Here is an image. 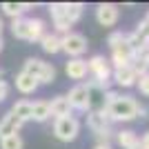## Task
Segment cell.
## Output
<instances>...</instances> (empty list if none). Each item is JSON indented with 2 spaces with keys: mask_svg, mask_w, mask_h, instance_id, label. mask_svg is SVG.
<instances>
[{
  "mask_svg": "<svg viewBox=\"0 0 149 149\" xmlns=\"http://www.w3.org/2000/svg\"><path fill=\"white\" fill-rule=\"evenodd\" d=\"M49 116H51L49 100H36V102H31V120H36V123H45Z\"/></svg>",
  "mask_w": 149,
  "mask_h": 149,
  "instance_id": "obj_18",
  "label": "cell"
},
{
  "mask_svg": "<svg viewBox=\"0 0 149 149\" xmlns=\"http://www.w3.org/2000/svg\"><path fill=\"white\" fill-rule=\"evenodd\" d=\"M29 7L31 5H22V2H2L0 9H2L5 16H9L11 20H16V18H22V13H25Z\"/></svg>",
  "mask_w": 149,
  "mask_h": 149,
  "instance_id": "obj_19",
  "label": "cell"
},
{
  "mask_svg": "<svg viewBox=\"0 0 149 149\" xmlns=\"http://www.w3.org/2000/svg\"><path fill=\"white\" fill-rule=\"evenodd\" d=\"M147 116V109L145 107H138V118H145Z\"/></svg>",
  "mask_w": 149,
  "mask_h": 149,
  "instance_id": "obj_29",
  "label": "cell"
},
{
  "mask_svg": "<svg viewBox=\"0 0 149 149\" xmlns=\"http://www.w3.org/2000/svg\"><path fill=\"white\" fill-rule=\"evenodd\" d=\"M22 71L33 76L40 85H51V82L56 80V67H54L51 62L40 60V58H27Z\"/></svg>",
  "mask_w": 149,
  "mask_h": 149,
  "instance_id": "obj_3",
  "label": "cell"
},
{
  "mask_svg": "<svg viewBox=\"0 0 149 149\" xmlns=\"http://www.w3.org/2000/svg\"><path fill=\"white\" fill-rule=\"evenodd\" d=\"M2 27H5V25H2V18H0V33H2Z\"/></svg>",
  "mask_w": 149,
  "mask_h": 149,
  "instance_id": "obj_32",
  "label": "cell"
},
{
  "mask_svg": "<svg viewBox=\"0 0 149 149\" xmlns=\"http://www.w3.org/2000/svg\"><path fill=\"white\" fill-rule=\"evenodd\" d=\"M87 38L82 33H76V31H69L60 38V51H65L67 56L71 58H80L85 51H87Z\"/></svg>",
  "mask_w": 149,
  "mask_h": 149,
  "instance_id": "obj_6",
  "label": "cell"
},
{
  "mask_svg": "<svg viewBox=\"0 0 149 149\" xmlns=\"http://www.w3.org/2000/svg\"><path fill=\"white\" fill-rule=\"evenodd\" d=\"M67 100H69V105H71V109L89 111V93H87V85H76V87L67 93Z\"/></svg>",
  "mask_w": 149,
  "mask_h": 149,
  "instance_id": "obj_11",
  "label": "cell"
},
{
  "mask_svg": "<svg viewBox=\"0 0 149 149\" xmlns=\"http://www.w3.org/2000/svg\"><path fill=\"white\" fill-rule=\"evenodd\" d=\"M38 87H40V82H38L36 78H33V76L25 74V71H20V74L16 76V89H18L20 93L29 96V93H33Z\"/></svg>",
  "mask_w": 149,
  "mask_h": 149,
  "instance_id": "obj_15",
  "label": "cell"
},
{
  "mask_svg": "<svg viewBox=\"0 0 149 149\" xmlns=\"http://www.w3.org/2000/svg\"><path fill=\"white\" fill-rule=\"evenodd\" d=\"M65 71H67V76L71 80H82V78L89 74L87 71V60H82V58H71V60H67V65H65Z\"/></svg>",
  "mask_w": 149,
  "mask_h": 149,
  "instance_id": "obj_13",
  "label": "cell"
},
{
  "mask_svg": "<svg viewBox=\"0 0 149 149\" xmlns=\"http://www.w3.org/2000/svg\"><path fill=\"white\" fill-rule=\"evenodd\" d=\"M0 78H2V71H0Z\"/></svg>",
  "mask_w": 149,
  "mask_h": 149,
  "instance_id": "obj_34",
  "label": "cell"
},
{
  "mask_svg": "<svg viewBox=\"0 0 149 149\" xmlns=\"http://www.w3.org/2000/svg\"><path fill=\"white\" fill-rule=\"evenodd\" d=\"M138 56H143V58H145V62H147V69H149V47H147L145 51H140Z\"/></svg>",
  "mask_w": 149,
  "mask_h": 149,
  "instance_id": "obj_28",
  "label": "cell"
},
{
  "mask_svg": "<svg viewBox=\"0 0 149 149\" xmlns=\"http://www.w3.org/2000/svg\"><path fill=\"white\" fill-rule=\"evenodd\" d=\"M140 147H143V149H149V131L140 138Z\"/></svg>",
  "mask_w": 149,
  "mask_h": 149,
  "instance_id": "obj_27",
  "label": "cell"
},
{
  "mask_svg": "<svg viewBox=\"0 0 149 149\" xmlns=\"http://www.w3.org/2000/svg\"><path fill=\"white\" fill-rule=\"evenodd\" d=\"M11 113L18 120H22V123L31 120V102H29V100H18V102L11 107Z\"/></svg>",
  "mask_w": 149,
  "mask_h": 149,
  "instance_id": "obj_21",
  "label": "cell"
},
{
  "mask_svg": "<svg viewBox=\"0 0 149 149\" xmlns=\"http://www.w3.org/2000/svg\"><path fill=\"white\" fill-rule=\"evenodd\" d=\"M40 45H42V49L47 51V54H58V51H60V36H56V33H45Z\"/></svg>",
  "mask_w": 149,
  "mask_h": 149,
  "instance_id": "obj_22",
  "label": "cell"
},
{
  "mask_svg": "<svg viewBox=\"0 0 149 149\" xmlns=\"http://www.w3.org/2000/svg\"><path fill=\"white\" fill-rule=\"evenodd\" d=\"M78 131H80V123H78L74 116L56 118V125H54V134H56L58 140H62V143H71V140H76Z\"/></svg>",
  "mask_w": 149,
  "mask_h": 149,
  "instance_id": "obj_7",
  "label": "cell"
},
{
  "mask_svg": "<svg viewBox=\"0 0 149 149\" xmlns=\"http://www.w3.org/2000/svg\"><path fill=\"white\" fill-rule=\"evenodd\" d=\"M87 71L93 76V82H96V85H100L102 89L109 87L113 69H111V65H109V60H107L105 56H100V54L91 56V58L87 60Z\"/></svg>",
  "mask_w": 149,
  "mask_h": 149,
  "instance_id": "obj_4",
  "label": "cell"
},
{
  "mask_svg": "<svg viewBox=\"0 0 149 149\" xmlns=\"http://www.w3.org/2000/svg\"><path fill=\"white\" fill-rule=\"evenodd\" d=\"M20 127H22V120H18L11 111L5 113V116L0 118V138H7V136H13V134H18Z\"/></svg>",
  "mask_w": 149,
  "mask_h": 149,
  "instance_id": "obj_14",
  "label": "cell"
},
{
  "mask_svg": "<svg viewBox=\"0 0 149 149\" xmlns=\"http://www.w3.org/2000/svg\"><path fill=\"white\" fill-rule=\"evenodd\" d=\"M116 140H118V145L123 149H131V147H136L138 143H140V138H138L136 131H131V129H123L116 134Z\"/></svg>",
  "mask_w": 149,
  "mask_h": 149,
  "instance_id": "obj_20",
  "label": "cell"
},
{
  "mask_svg": "<svg viewBox=\"0 0 149 149\" xmlns=\"http://www.w3.org/2000/svg\"><path fill=\"white\" fill-rule=\"evenodd\" d=\"M49 109H51V116H56V118L71 116V105H69L67 96H56V98L49 102Z\"/></svg>",
  "mask_w": 149,
  "mask_h": 149,
  "instance_id": "obj_16",
  "label": "cell"
},
{
  "mask_svg": "<svg viewBox=\"0 0 149 149\" xmlns=\"http://www.w3.org/2000/svg\"><path fill=\"white\" fill-rule=\"evenodd\" d=\"M111 80L118 85V87H134L138 82V74L129 67H120V69H113V74H111Z\"/></svg>",
  "mask_w": 149,
  "mask_h": 149,
  "instance_id": "obj_12",
  "label": "cell"
},
{
  "mask_svg": "<svg viewBox=\"0 0 149 149\" xmlns=\"http://www.w3.org/2000/svg\"><path fill=\"white\" fill-rule=\"evenodd\" d=\"M49 13H51V18H54L56 31L69 33V29L82 16V5L80 2H54V5H49Z\"/></svg>",
  "mask_w": 149,
  "mask_h": 149,
  "instance_id": "obj_2",
  "label": "cell"
},
{
  "mask_svg": "<svg viewBox=\"0 0 149 149\" xmlns=\"http://www.w3.org/2000/svg\"><path fill=\"white\" fill-rule=\"evenodd\" d=\"M131 149H143V147H140V143H138V145H136V147H131Z\"/></svg>",
  "mask_w": 149,
  "mask_h": 149,
  "instance_id": "obj_33",
  "label": "cell"
},
{
  "mask_svg": "<svg viewBox=\"0 0 149 149\" xmlns=\"http://www.w3.org/2000/svg\"><path fill=\"white\" fill-rule=\"evenodd\" d=\"M89 129L100 138V143H107L111 138L113 129H111V118L107 116V111H89V118H87Z\"/></svg>",
  "mask_w": 149,
  "mask_h": 149,
  "instance_id": "obj_5",
  "label": "cell"
},
{
  "mask_svg": "<svg viewBox=\"0 0 149 149\" xmlns=\"http://www.w3.org/2000/svg\"><path fill=\"white\" fill-rule=\"evenodd\" d=\"M11 33H13V38L27 40V36H29V29H27V18H16V20H11Z\"/></svg>",
  "mask_w": 149,
  "mask_h": 149,
  "instance_id": "obj_23",
  "label": "cell"
},
{
  "mask_svg": "<svg viewBox=\"0 0 149 149\" xmlns=\"http://www.w3.org/2000/svg\"><path fill=\"white\" fill-rule=\"evenodd\" d=\"M2 45H5V42H2V36H0V51H2Z\"/></svg>",
  "mask_w": 149,
  "mask_h": 149,
  "instance_id": "obj_31",
  "label": "cell"
},
{
  "mask_svg": "<svg viewBox=\"0 0 149 149\" xmlns=\"http://www.w3.org/2000/svg\"><path fill=\"white\" fill-rule=\"evenodd\" d=\"M0 149H22V138H20L18 134L0 138Z\"/></svg>",
  "mask_w": 149,
  "mask_h": 149,
  "instance_id": "obj_24",
  "label": "cell"
},
{
  "mask_svg": "<svg viewBox=\"0 0 149 149\" xmlns=\"http://www.w3.org/2000/svg\"><path fill=\"white\" fill-rule=\"evenodd\" d=\"M105 98H107V107H105V111L107 116L113 120H123V123H129V120L138 118V102L131 96H120L118 91H109L107 89L105 93Z\"/></svg>",
  "mask_w": 149,
  "mask_h": 149,
  "instance_id": "obj_1",
  "label": "cell"
},
{
  "mask_svg": "<svg viewBox=\"0 0 149 149\" xmlns=\"http://www.w3.org/2000/svg\"><path fill=\"white\" fill-rule=\"evenodd\" d=\"M109 49H111V65H113V69L129 67V65H131V60H134V51H131L127 38H125L120 45H113V47H109Z\"/></svg>",
  "mask_w": 149,
  "mask_h": 149,
  "instance_id": "obj_8",
  "label": "cell"
},
{
  "mask_svg": "<svg viewBox=\"0 0 149 149\" xmlns=\"http://www.w3.org/2000/svg\"><path fill=\"white\" fill-rule=\"evenodd\" d=\"M27 29H29L27 40H29V42H40L42 36H45V20H40V18H27Z\"/></svg>",
  "mask_w": 149,
  "mask_h": 149,
  "instance_id": "obj_17",
  "label": "cell"
},
{
  "mask_svg": "<svg viewBox=\"0 0 149 149\" xmlns=\"http://www.w3.org/2000/svg\"><path fill=\"white\" fill-rule=\"evenodd\" d=\"M118 16H120V9L111 2H102V5L96 7V20L102 27H113L118 22Z\"/></svg>",
  "mask_w": 149,
  "mask_h": 149,
  "instance_id": "obj_9",
  "label": "cell"
},
{
  "mask_svg": "<svg viewBox=\"0 0 149 149\" xmlns=\"http://www.w3.org/2000/svg\"><path fill=\"white\" fill-rule=\"evenodd\" d=\"M96 149H111V147H109L107 143H98V145H96Z\"/></svg>",
  "mask_w": 149,
  "mask_h": 149,
  "instance_id": "obj_30",
  "label": "cell"
},
{
  "mask_svg": "<svg viewBox=\"0 0 149 149\" xmlns=\"http://www.w3.org/2000/svg\"><path fill=\"white\" fill-rule=\"evenodd\" d=\"M136 87H138V91L143 93V96H147V98H149V74H145V76L138 78Z\"/></svg>",
  "mask_w": 149,
  "mask_h": 149,
  "instance_id": "obj_25",
  "label": "cell"
},
{
  "mask_svg": "<svg viewBox=\"0 0 149 149\" xmlns=\"http://www.w3.org/2000/svg\"><path fill=\"white\" fill-rule=\"evenodd\" d=\"M87 93H89V111H105L107 89H102L100 85H96V82H87Z\"/></svg>",
  "mask_w": 149,
  "mask_h": 149,
  "instance_id": "obj_10",
  "label": "cell"
},
{
  "mask_svg": "<svg viewBox=\"0 0 149 149\" xmlns=\"http://www.w3.org/2000/svg\"><path fill=\"white\" fill-rule=\"evenodd\" d=\"M7 96H9V85H7L5 80H0V102H2Z\"/></svg>",
  "mask_w": 149,
  "mask_h": 149,
  "instance_id": "obj_26",
  "label": "cell"
}]
</instances>
